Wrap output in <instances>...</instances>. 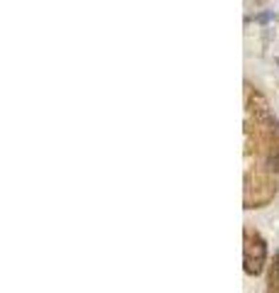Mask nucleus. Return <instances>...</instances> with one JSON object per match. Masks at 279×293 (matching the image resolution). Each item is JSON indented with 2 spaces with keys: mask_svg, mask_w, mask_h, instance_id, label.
I'll list each match as a JSON object with an SVG mask.
<instances>
[{
  "mask_svg": "<svg viewBox=\"0 0 279 293\" xmlns=\"http://www.w3.org/2000/svg\"><path fill=\"white\" fill-rule=\"evenodd\" d=\"M262 264H264V244H262V239L255 235L252 244H247V249H245V269H247L250 274H259V271H262Z\"/></svg>",
  "mask_w": 279,
  "mask_h": 293,
  "instance_id": "nucleus-1",
  "label": "nucleus"
}]
</instances>
